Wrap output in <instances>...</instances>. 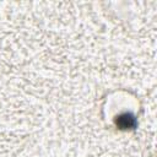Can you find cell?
<instances>
[{"mask_svg":"<svg viewBox=\"0 0 157 157\" xmlns=\"http://www.w3.org/2000/svg\"><path fill=\"white\" fill-rule=\"evenodd\" d=\"M117 125H119L121 129H129L135 125V119L130 114H123L117 119Z\"/></svg>","mask_w":157,"mask_h":157,"instance_id":"obj_1","label":"cell"}]
</instances>
